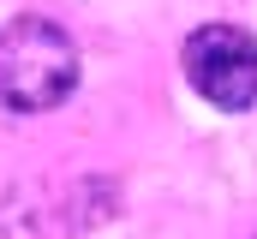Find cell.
I'll list each match as a JSON object with an SVG mask.
<instances>
[{"label": "cell", "mask_w": 257, "mask_h": 239, "mask_svg": "<svg viewBox=\"0 0 257 239\" xmlns=\"http://www.w3.org/2000/svg\"><path fill=\"white\" fill-rule=\"evenodd\" d=\"M72 90H78V48L60 24L18 18L0 30V108L42 114L60 108Z\"/></svg>", "instance_id": "1"}, {"label": "cell", "mask_w": 257, "mask_h": 239, "mask_svg": "<svg viewBox=\"0 0 257 239\" xmlns=\"http://www.w3.org/2000/svg\"><path fill=\"white\" fill-rule=\"evenodd\" d=\"M186 78L192 90L221 108V114H245L257 102V36L239 24H203L186 36Z\"/></svg>", "instance_id": "2"}]
</instances>
